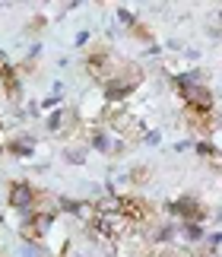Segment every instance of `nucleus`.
I'll return each mask as SVG.
<instances>
[{
    "label": "nucleus",
    "mask_w": 222,
    "mask_h": 257,
    "mask_svg": "<svg viewBox=\"0 0 222 257\" xmlns=\"http://www.w3.org/2000/svg\"><path fill=\"white\" fill-rule=\"evenodd\" d=\"M10 206H13L16 213H23V219L35 216V210H38L35 187L29 184V181H13V184H10Z\"/></svg>",
    "instance_id": "f257e3e1"
},
{
    "label": "nucleus",
    "mask_w": 222,
    "mask_h": 257,
    "mask_svg": "<svg viewBox=\"0 0 222 257\" xmlns=\"http://www.w3.org/2000/svg\"><path fill=\"white\" fill-rule=\"evenodd\" d=\"M168 213L178 216L181 222H200V225H203V219H206L203 206H200L194 197H178V200H171L168 203Z\"/></svg>",
    "instance_id": "f03ea898"
},
{
    "label": "nucleus",
    "mask_w": 222,
    "mask_h": 257,
    "mask_svg": "<svg viewBox=\"0 0 222 257\" xmlns=\"http://www.w3.org/2000/svg\"><path fill=\"white\" fill-rule=\"evenodd\" d=\"M108 124L115 127L118 134H124V137H127V134H143V124H140V117H134L130 111H124V114H111Z\"/></svg>",
    "instance_id": "7ed1b4c3"
},
{
    "label": "nucleus",
    "mask_w": 222,
    "mask_h": 257,
    "mask_svg": "<svg viewBox=\"0 0 222 257\" xmlns=\"http://www.w3.org/2000/svg\"><path fill=\"white\" fill-rule=\"evenodd\" d=\"M32 150H35V140L29 134H16V140L10 143V153L13 156H32Z\"/></svg>",
    "instance_id": "20e7f679"
},
{
    "label": "nucleus",
    "mask_w": 222,
    "mask_h": 257,
    "mask_svg": "<svg viewBox=\"0 0 222 257\" xmlns=\"http://www.w3.org/2000/svg\"><path fill=\"white\" fill-rule=\"evenodd\" d=\"M181 235L184 238H190V241H203L206 235H203V225L200 222H181Z\"/></svg>",
    "instance_id": "39448f33"
},
{
    "label": "nucleus",
    "mask_w": 222,
    "mask_h": 257,
    "mask_svg": "<svg viewBox=\"0 0 222 257\" xmlns=\"http://www.w3.org/2000/svg\"><path fill=\"white\" fill-rule=\"evenodd\" d=\"M89 146H92V150H98V153H111V150H115V143L108 140V134H105V131H95V134H92V140H89Z\"/></svg>",
    "instance_id": "423d86ee"
},
{
    "label": "nucleus",
    "mask_w": 222,
    "mask_h": 257,
    "mask_svg": "<svg viewBox=\"0 0 222 257\" xmlns=\"http://www.w3.org/2000/svg\"><path fill=\"white\" fill-rule=\"evenodd\" d=\"M67 117H70V111H64V108H60V111H51L48 114V131H60Z\"/></svg>",
    "instance_id": "0eeeda50"
},
{
    "label": "nucleus",
    "mask_w": 222,
    "mask_h": 257,
    "mask_svg": "<svg viewBox=\"0 0 222 257\" xmlns=\"http://www.w3.org/2000/svg\"><path fill=\"white\" fill-rule=\"evenodd\" d=\"M64 156H67V159L73 162V165H83V159H86V150H67Z\"/></svg>",
    "instance_id": "6e6552de"
},
{
    "label": "nucleus",
    "mask_w": 222,
    "mask_h": 257,
    "mask_svg": "<svg viewBox=\"0 0 222 257\" xmlns=\"http://www.w3.org/2000/svg\"><path fill=\"white\" fill-rule=\"evenodd\" d=\"M118 16H121V23H127V26H134V23H137V19H134V13H127V10H121Z\"/></svg>",
    "instance_id": "1a4fd4ad"
},
{
    "label": "nucleus",
    "mask_w": 222,
    "mask_h": 257,
    "mask_svg": "<svg viewBox=\"0 0 222 257\" xmlns=\"http://www.w3.org/2000/svg\"><path fill=\"white\" fill-rule=\"evenodd\" d=\"M143 137H146V143H153V146L159 143V131H149V134H143Z\"/></svg>",
    "instance_id": "9d476101"
}]
</instances>
